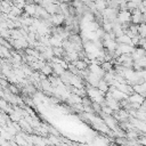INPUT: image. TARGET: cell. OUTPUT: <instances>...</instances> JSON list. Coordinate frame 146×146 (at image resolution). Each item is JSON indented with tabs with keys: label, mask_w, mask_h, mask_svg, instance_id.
Here are the masks:
<instances>
[{
	"label": "cell",
	"mask_w": 146,
	"mask_h": 146,
	"mask_svg": "<svg viewBox=\"0 0 146 146\" xmlns=\"http://www.w3.org/2000/svg\"><path fill=\"white\" fill-rule=\"evenodd\" d=\"M105 105L106 106H108V107H111L113 111H114V113L115 112H119L120 110H121V105H120V102H117V100H115L108 92L106 94V98H105Z\"/></svg>",
	"instance_id": "obj_1"
},
{
	"label": "cell",
	"mask_w": 146,
	"mask_h": 146,
	"mask_svg": "<svg viewBox=\"0 0 146 146\" xmlns=\"http://www.w3.org/2000/svg\"><path fill=\"white\" fill-rule=\"evenodd\" d=\"M102 114V116H103V120H104V122H105V124L111 129V130H113V131H117L120 128L117 127V122H116V119L115 117H113L112 115H105V114H103V113H100Z\"/></svg>",
	"instance_id": "obj_2"
},
{
	"label": "cell",
	"mask_w": 146,
	"mask_h": 146,
	"mask_svg": "<svg viewBox=\"0 0 146 146\" xmlns=\"http://www.w3.org/2000/svg\"><path fill=\"white\" fill-rule=\"evenodd\" d=\"M131 11L130 10H120L117 14V22L120 24H129L131 22Z\"/></svg>",
	"instance_id": "obj_3"
},
{
	"label": "cell",
	"mask_w": 146,
	"mask_h": 146,
	"mask_svg": "<svg viewBox=\"0 0 146 146\" xmlns=\"http://www.w3.org/2000/svg\"><path fill=\"white\" fill-rule=\"evenodd\" d=\"M128 100H129V103H131V104H139V105H143L146 99H145L141 95H139V94H137V92H133L132 95L129 96Z\"/></svg>",
	"instance_id": "obj_4"
},
{
	"label": "cell",
	"mask_w": 146,
	"mask_h": 146,
	"mask_svg": "<svg viewBox=\"0 0 146 146\" xmlns=\"http://www.w3.org/2000/svg\"><path fill=\"white\" fill-rule=\"evenodd\" d=\"M131 56H132V59L136 62V60H139V59H141L143 57H145L146 56V50L145 49H143L141 47H139V48H136L135 49V51L131 54Z\"/></svg>",
	"instance_id": "obj_5"
},
{
	"label": "cell",
	"mask_w": 146,
	"mask_h": 146,
	"mask_svg": "<svg viewBox=\"0 0 146 146\" xmlns=\"http://www.w3.org/2000/svg\"><path fill=\"white\" fill-rule=\"evenodd\" d=\"M24 10H25V13H26L27 15L35 16V15H36V5H35V3H26Z\"/></svg>",
	"instance_id": "obj_6"
},
{
	"label": "cell",
	"mask_w": 146,
	"mask_h": 146,
	"mask_svg": "<svg viewBox=\"0 0 146 146\" xmlns=\"http://www.w3.org/2000/svg\"><path fill=\"white\" fill-rule=\"evenodd\" d=\"M51 22L55 25H60L62 23H65V16L63 14H56L51 16Z\"/></svg>",
	"instance_id": "obj_7"
},
{
	"label": "cell",
	"mask_w": 146,
	"mask_h": 146,
	"mask_svg": "<svg viewBox=\"0 0 146 146\" xmlns=\"http://www.w3.org/2000/svg\"><path fill=\"white\" fill-rule=\"evenodd\" d=\"M116 42L119 44H130V46H132V39L130 36H128L127 34H123L122 36L117 38L116 39Z\"/></svg>",
	"instance_id": "obj_8"
},
{
	"label": "cell",
	"mask_w": 146,
	"mask_h": 146,
	"mask_svg": "<svg viewBox=\"0 0 146 146\" xmlns=\"http://www.w3.org/2000/svg\"><path fill=\"white\" fill-rule=\"evenodd\" d=\"M51 66H52V70H54V73H55V75H59V76H62L66 71H65V68L60 65V64H55V63H52L51 64Z\"/></svg>",
	"instance_id": "obj_9"
},
{
	"label": "cell",
	"mask_w": 146,
	"mask_h": 146,
	"mask_svg": "<svg viewBox=\"0 0 146 146\" xmlns=\"http://www.w3.org/2000/svg\"><path fill=\"white\" fill-rule=\"evenodd\" d=\"M102 92H104V94H107L108 92V89H110V84L104 80V79H102L100 81H99V84H98V87H97Z\"/></svg>",
	"instance_id": "obj_10"
},
{
	"label": "cell",
	"mask_w": 146,
	"mask_h": 146,
	"mask_svg": "<svg viewBox=\"0 0 146 146\" xmlns=\"http://www.w3.org/2000/svg\"><path fill=\"white\" fill-rule=\"evenodd\" d=\"M73 65H74L79 71H84V70H87V63H86L83 59H79V60L74 62Z\"/></svg>",
	"instance_id": "obj_11"
},
{
	"label": "cell",
	"mask_w": 146,
	"mask_h": 146,
	"mask_svg": "<svg viewBox=\"0 0 146 146\" xmlns=\"http://www.w3.org/2000/svg\"><path fill=\"white\" fill-rule=\"evenodd\" d=\"M95 6H96L97 11L103 13V11L107 8V2H105V1H96V2H95Z\"/></svg>",
	"instance_id": "obj_12"
},
{
	"label": "cell",
	"mask_w": 146,
	"mask_h": 146,
	"mask_svg": "<svg viewBox=\"0 0 146 146\" xmlns=\"http://www.w3.org/2000/svg\"><path fill=\"white\" fill-rule=\"evenodd\" d=\"M41 73H42V74H44L46 76H47V75H49V76H50V74H51V73H54V70H52L51 64H46V65L42 67Z\"/></svg>",
	"instance_id": "obj_13"
},
{
	"label": "cell",
	"mask_w": 146,
	"mask_h": 146,
	"mask_svg": "<svg viewBox=\"0 0 146 146\" xmlns=\"http://www.w3.org/2000/svg\"><path fill=\"white\" fill-rule=\"evenodd\" d=\"M138 34L140 38L146 39V23H141L138 27Z\"/></svg>",
	"instance_id": "obj_14"
},
{
	"label": "cell",
	"mask_w": 146,
	"mask_h": 146,
	"mask_svg": "<svg viewBox=\"0 0 146 146\" xmlns=\"http://www.w3.org/2000/svg\"><path fill=\"white\" fill-rule=\"evenodd\" d=\"M135 119H138L139 121H144V122H146V113H145L144 111L138 110V111H137V115H136Z\"/></svg>",
	"instance_id": "obj_15"
},
{
	"label": "cell",
	"mask_w": 146,
	"mask_h": 146,
	"mask_svg": "<svg viewBox=\"0 0 146 146\" xmlns=\"http://www.w3.org/2000/svg\"><path fill=\"white\" fill-rule=\"evenodd\" d=\"M102 67H103V70L105 71V72H110V71H112V63L111 62H104V63H102Z\"/></svg>",
	"instance_id": "obj_16"
},
{
	"label": "cell",
	"mask_w": 146,
	"mask_h": 146,
	"mask_svg": "<svg viewBox=\"0 0 146 146\" xmlns=\"http://www.w3.org/2000/svg\"><path fill=\"white\" fill-rule=\"evenodd\" d=\"M8 90L13 94V95H16V94H18V88L16 87V86H14V84H9V87H8Z\"/></svg>",
	"instance_id": "obj_17"
},
{
	"label": "cell",
	"mask_w": 146,
	"mask_h": 146,
	"mask_svg": "<svg viewBox=\"0 0 146 146\" xmlns=\"http://www.w3.org/2000/svg\"><path fill=\"white\" fill-rule=\"evenodd\" d=\"M49 139H50V143H51V144H55V145H59V141H58V139H57L55 136H52V135H51V136L49 137Z\"/></svg>",
	"instance_id": "obj_18"
}]
</instances>
